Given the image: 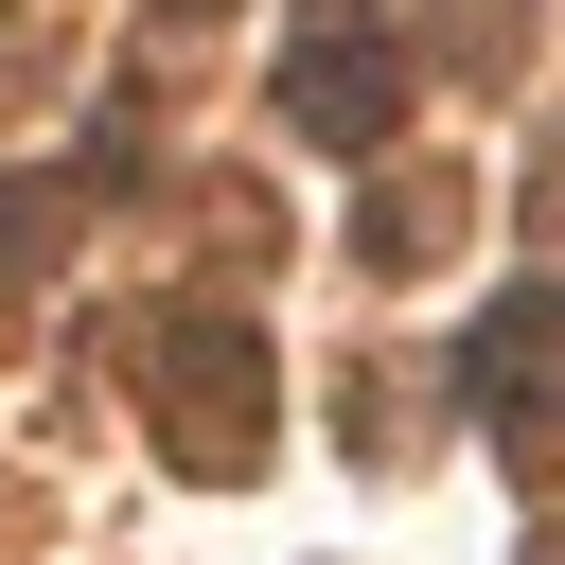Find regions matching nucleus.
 Wrapping results in <instances>:
<instances>
[{
  "mask_svg": "<svg viewBox=\"0 0 565 565\" xmlns=\"http://www.w3.org/2000/svg\"><path fill=\"white\" fill-rule=\"evenodd\" d=\"M282 106H300L318 141H371V124H388V71H371V53H300V71H282Z\"/></svg>",
  "mask_w": 565,
  "mask_h": 565,
  "instance_id": "nucleus-1",
  "label": "nucleus"
}]
</instances>
